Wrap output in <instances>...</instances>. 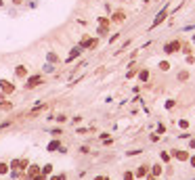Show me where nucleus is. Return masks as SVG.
Returning <instances> with one entry per match:
<instances>
[{
    "instance_id": "nucleus-4",
    "label": "nucleus",
    "mask_w": 195,
    "mask_h": 180,
    "mask_svg": "<svg viewBox=\"0 0 195 180\" xmlns=\"http://www.w3.org/2000/svg\"><path fill=\"white\" fill-rule=\"evenodd\" d=\"M172 155H174L178 161H189V153H187V151H183V149H174V151H172Z\"/></svg>"
},
{
    "instance_id": "nucleus-6",
    "label": "nucleus",
    "mask_w": 195,
    "mask_h": 180,
    "mask_svg": "<svg viewBox=\"0 0 195 180\" xmlns=\"http://www.w3.org/2000/svg\"><path fill=\"white\" fill-rule=\"evenodd\" d=\"M147 174H149V166H139L134 170V178H145Z\"/></svg>"
},
{
    "instance_id": "nucleus-39",
    "label": "nucleus",
    "mask_w": 195,
    "mask_h": 180,
    "mask_svg": "<svg viewBox=\"0 0 195 180\" xmlns=\"http://www.w3.org/2000/svg\"><path fill=\"white\" fill-rule=\"evenodd\" d=\"M124 2H130V0H124Z\"/></svg>"
},
{
    "instance_id": "nucleus-12",
    "label": "nucleus",
    "mask_w": 195,
    "mask_h": 180,
    "mask_svg": "<svg viewBox=\"0 0 195 180\" xmlns=\"http://www.w3.org/2000/svg\"><path fill=\"white\" fill-rule=\"evenodd\" d=\"M166 15H168V8H164V11H162V13H159V15L155 17V21H153V27H155V25H159V23H162V21L166 19Z\"/></svg>"
},
{
    "instance_id": "nucleus-24",
    "label": "nucleus",
    "mask_w": 195,
    "mask_h": 180,
    "mask_svg": "<svg viewBox=\"0 0 195 180\" xmlns=\"http://www.w3.org/2000/svg\"><path fill=\"white\" fill-rule=\"evenodd\" d=\"M124 180H134V174L132 172H124Z\"/></svg>"
},
{
    "instance_id": "nucleus-33",
    "label": "nucleus",
    "mask_w": 195,
    "mask_h": 180,
    "mask_svg": "<svg viewBox=\"0 0 195 180\" xmlns=\"http://www.w3.org/2000/svg\"><path fill=\"white\" fill-rule=\"evenodd\" d=\"M189 161H191V166L195 168V155H193V157H189Z\"/></svg>"
},
{
    "instance_id": "nucleus-1",
    "label": "nucleus",
    "mask_w": 195,
    "mask_h": 180,
    "mask_svg": "<svg viewBox=\"0 0 195 180\" xmlns=\"http://www.w3.org/2000/svg\"><path fill=\"white\" fill-rule=\"evenodd\" d=\"M40 84H42V76H40V73H36V76H30V78H27L25 88L32 90V88H36V86H40Z\"/></svg>"
},
{
    "instance_id": "nucleus-26",
    "label": "nucleus",
    "mask_w": 195,
    "mask_h": 180,
    "mask_svg": "<svg viewBox=\"0 0 195 180\" xmlns=\"http://www.w3.org/2000/svg\"><path fill=\"white\" fill-rule=\"evenodd\" d=\"M162 161H170V153H168V151L162 153Z\"/></svg>"
},
{
    "instance_id": "nucleus-20",
    "label": "nucleus",
    "mask_w": 195,
    "mask_h": 180,
    "mask_svg": "<svg viewBox=\"0 0 195 180\" xmlns=\"http://www.w3.org/2000/svg\"><path fill=\"white\" fill-rule=\"evenodd\" d=\"M159 69H162V71H168V69H170V63L162 61V63H159Z\"/></svg>"
},
{
    "instance_id": "nucleus-21",
    "label": "nucleus",
    "mask_w": 195,
    "mask_h": 180,
    "mask_svg": "<svg viewBox=\"0 0 195 180\" xmlns=\"http://www.w3.org/2000/svg\"><path fill=\"white\" fill-rule=\"evenodd\" d=\"M187 78H189V71H181V73H178V80H181V82H185Z\"/></svg>"
},
{
    "instance_id": "nucleus-14",
    "label": "nucleus",
    "mask_w": 195,
    "mask_h": 180,
    "mask_svg": "<svg viewBox=\"0 0 195 180\" xmlns=\"http://www.w3.org/2000/svg\"><path fill=\"white\" fill-rule=\"evenodd\" d=\"M40 172H42V176H49V174H52V166H50V163L42 166V168H40Z\"/></svg>"
},
{
    "instance_id": "nucleus-23",
    "label": "nucleus",
    "mask_w": 195,
    "mask_h": 180,
    "mask_svg": "<svg viewBox=\"0 0 195 180\" xmlns=\"http://www.w3.org/2000/svg\"><path fill=\"white\" fill-rule=\"evenodd\" d=\"M99 25H109V19L107 17H99Z\"/></svg>"
},
{
    "instance_id": "nucleus-17",
    "label": "nucleus",
    "mask_w": 195,
    "mask_h": 180,
    "mask_svg": "<svg viewBox=\"0 0 195 180\" xmlns=\"http://www.w3.org/2000/svg\"><path fill=\"white\" fill-rule=\"evenodd\" d=\"M8 172H11L8 163H6V161H0V174H8Z\"/></svg>"
},
{
    "instance_id": "nucleus-8",
    "label": "nucleus",
    "mask_w": 195,
    "mask_h": 180,
    "mask_svg": "<svg viewBox=\"0 0 195 180\" xmlns=\"http://www.w3.org/2000/svg\"><path fill=\"white\" fill-rule=\"evenodd\" d=\"M162 172H164V168H162L159 163H155V166H151V168H149V174H151V176H155V178H157Z\"/></svg>"
},
{
    "instance_id": "nucleus-5",
    "label": "nucleus",
    "mask_w": 195,
    "mask_h": 180,
    "mask_svg": "<svg viewBox=\"0 0 195 180\" xmlns=\"http://www.w3.org/2000/svg\"><path fill=\"white\" fill-rule=\"evenodd\" d=\"M82 52H84V50H82L80 46H76V48H71V50H69V57H67L65 61H67V63H71V61H74V59H78Z\"/></svg>"
},
{
    "instance_id": "nucleus-25",
    "label": "nucleus",
    "mask_w": 195,
    "mask_h": 180,
    "mask_svg": "<svg viewBox=\"0 0 195 180\" xmlns=\"http://www.w3.org/2000/svg\"><path fill=\"white\" fill-rule=\"evenodd\" d=\"M178 126L185 130V128H189V122H187V119H181V122H178Z\"/></svg>"
},
{
    "instance_id": "nucleus-31",
    "label": "nucleus",
    "mask_w": 195,
    "mask_h": 180,
    "mask_svg": "<svg viewBox=\"0 0 195 180\" xmlns=\"http://www.w3.org/2000/svg\"><path fill=\"white\" fill-rule=\"evenodd\" d=\"M78 134L84 136V134H88V130H86V128H78Z\"/></svg>"
},
{
    "instance_id": "nucleus-3",
    "label": "nucleus",
    "mask_w": 195,
    "mask_h": 180,
    "mask_svg": "<svg viewBox=\"0 0 195 180\" xmlns=\"http://www.w3.org/2000/svg\"><path fill=\"white\" fill-rule=\"evenodd\" d=\"M0 88H2L4 94H13V92H15V86H13L8 80H0Z\"/></svg>"
},
{
    "instance_id": "nucleus-7",
    "label": "nucleus",
    "mask_w": 195,
    "mask_h": 180,
    "mask_svg": "<svg viewBox=\"0 0 195 180\" xmlns=\"http://www.w3.org/2000/svg\"><path fill=\"white\" fill-rule=\"evenodd\" d=\"M15 76H17V78H25V76H27V67H25V65H17V67H15Z\"/></svg>"
},
{
    "instance_id": "nucleus-28",
    "label": "nucleus",
    "mask_w": 195,
    "mask_h": 180,
    "mask_svg": "<svg viewBox=\"0 0 195 180\" xmlns=\"http://www.w3.org/2000/svg\"><path fill=\"white\" fill-rule=\"evenodd\" d=\"M65 119H67V115H57V122H59V124H63Z\"/></svg>"
},
{
    "instance_id": "nucleus-18",
    "label": "nucleus",
    "mask_w": 195,
    "mask_h": 180,
    "mask_svg": "<svg viewBox=\"0 0 195 180\" xmlns=\"http://www.w3.org/2000/svg\"><path fill=\"white\" fill-rule=\"evenodd\" d=\"M46 59H49V63H59V57H57L55 52H49V54H46Z\"/></svg>"
},
{
    "instance_id": "nucleus-29",
    "label": "nucleus",
    "mask_w": 195,
    "mask_h": 180,
    "mask_svg": "<svg viewBox=\"0 0 195 180\" xmlns=\"http://www.w3.org/2000/svg\"><path fill=\"white\" fill-rule=\"evenodd\" d=\"M52 69H55L52 63H46V65H44V71H52Z\"/></svg>"
},
{
    "instance_id": "nucleus-36",
    "label": "nucleus",
    "mask_w": 195,
    "mask_h": 180,
    "mask_svg": "<svg viewBox=\"0 0 195 180\" xmlns=\"http://www.w3.org/2000/svg\"><path fill=\"white\" fill-rule=\"evenodd\" d=\"M21 2H23V0H13V4H21Z\"/></svg>"
},
{
    "instance_id": "nucleus-9",
    "label": "nucleus",
    "mask_w": 195,
    "mask_h": 180,
    "mask_svg": "<svg viewBox=\"0 0 195 180\" xmlns=\"http://www.w3.org/2000/svg\"><path fill=\"white\" fill-rule=\"evenodd\" d=\"M124 19H126V13H124V11H115L113 17H111V21H115V23H120V21H124Z\"/></svg>"
},
{
    "instance_id": "nucleus-10",
    "label": "nucleus",
    "mask_w": 195,
    "mask_h": 180,
    "mask_svg": "<svg viewBox=\"0 0 195 180\" xmlns=\"http://www.w3.org/2000/svg\"><path fill=\"white\" fill-rule=\"evenodd\" d=\"M8 168H11V172H21V159H13L8 163Z\"/></svg>"
},
{
    "instance_id": "nucleus-40",
    "label": "nucleus",
    "mask_w": 195,
    "mask_h": 180,
    "mask_svg": "<svg viewBox=\"0 0 195 180\" xmlns=\"http://www.w3.org/2000/svg\"><path fill=\"white\" fill-rule=\"evenodd\" d=\"M193 42H195V36H193Z\"/></svg>"
},
{
    "instance_id": "nucleus-27",
    "label": "nucleus",
    "mask_w": 195,
    "mask_h": 180,
    "mask_svg": "<svg viewBox=\"0 0 195 180\" xmlns=\"http://www.w3.org/2000/svg\"><path fill=\"white\" fill-rule=\"evenodd\" d=\"M183 52H185V54H191V46L185 44V46H183Z\"/></svg>"
},
{
    "instance_id": "nucleus-30",
    "label": "nucleus",
    "mask_w": 195,
    "mask_h": 180,
    "mask_svg": "<svg viewBox=\"0 0 195 180\" xmlns=\"http://www.w3.org/2000/svg\"><path fill=\"white\" fill-rule=\"evenodd\" d=\"M27 163H30L27 159H21V170H25V168H27Z\"/></svg>"
},
{
    "instance_id": "nucleus-11",
    "label": "nucleus",
    "mask_w": 195,
    "mask_h": 180,
    "mask_svg": "<svg viewBox=\"0 0 195 180\" xmlns=\"http://www.w3.org/2000/svg\"><path fill=\"white\" fill-rule=\"evenodd\" d=\"M38 174H42L38 166H30V168H27V178H34V176H38Z\"/></svg>"
},
{
    "instance_id": "nucleus-32",
    "label": "nucleus",
    "mask_w": 195,
    "mask_h": 180,
    "mask_svg": "<svg viewBox=\"0 0 195 180\" xmlns=\"http://www.w3.org/2000/svg\"><path fill=\"white\" fill-rule=\"evenodd\" d=\"M50 134H52V136H59V134H61V128H55V130H52Z\"/></svg>"
},
{
    "instance_id": "nucleus-15",
    "label": "nucleus",
    "mask_w": 195,
    "mask_h": 180,
    "mask_svg": "<svg viewBox=\"0 0 195 180\" xmlns=\"http://www.w3.org/2000/svg\"><path fill=\"white\" fill-rule=\"evenodd\" d=\"M139 80H141V82H147V80H149V71H147V69H141V71H139Z\"/></svg>"
},
{
    "instance_id": "nucleus-35",
    "label": "nucleus",
    "mask_w": 195,
    "mask_h": 180,
    "mask_svg": "<svg viewBox=\"0 0 195 180\" xmlns=\"http://www.w3.org/2000/svg\"><path fill=\"white\" fill-rule=\"evenodd\" d=\"M189 147H191V149H195V138L191 140V142H189Z\"/></svg>"
},
{
    "instance_id": "nucleus-37",
    "label": "nucleus",
    "mask_w": 195,
    "mask_h": 180,
    "mask_svg": "<svg viewBox=\"0 0 195 180\" xmlns=\"http://www.w3.org/2000/svg\"><path fill=\"white\" fill-rule=\"evenodd\" d=\"M95 180H107V178H105V176H97Z\"/></svg>"
},
{
    "instance_id": "nucleus-34",
    "label": "nucleus",
    "mask_w": 195,
    "mask_h": 180,
    "mask_svg": "<svg viewBox=\"0 0 195 180\" xmlns=\"http://www.w3.org/2000/svg\"><path fill=\"white\" fill-rule=\"evenodd\" d=\"M145 178H147V180H157V178H155V176H151V174H147Z\"/></svg>"
},
{
    "instance_id": "nucleus-22",
    "label": "nucleus",
    "mask_w": 195,
    "mask_h": 180,
    "mask_svg": "<svg viewBox=\"0 0 195 180\" xmlns=\"http://www.w3.org/2000/svg\"><path fill=\"white\" fill-rule=\"evenodd\" d=\"M50 180H67V176H65V174H57V176L52 174V176H50Z\"/></svg>"
},
{
    "instance_id": "nucleus-19",
    "label": "nucleus",
    "mask_w": 195,
    "mask_h": 180,
    "mask_svg": "<svg viewBox=\"0 0 195 180\" xmlns=\"http://www.w3.org/2000/svg\"><path fill=\"white\" fill-rule=\"evenodd\" d=\"M107 27H109V25H99L97 34H99V36H105V34H107Z\"/></svg>"
},
{
    "instance_id": "nucleus-38",
    "label": "nucleus",
    "mask_w": 195,
    "mask_h": 180,
    "mask_svg": "<svg viewBox=\"0 0 195 180\" xmlns=\"http://www.w3.org/2000/svg\"><path fill=\"white\" fill-rule=\"evenodd\" d=\"M0 6H2V0H0Z\"/></svg>"
},
{
    "instance_id": "nucleus-2",
    "label": "nucleus",
    "mask_w": 195,
    "mask_h": 180,
    "mask_svg": "<svg viewBox=\"0 0 195 180\" xmlns=\"http://www.w3.org/2000/svg\"><path fill=\"white\" fill-rule=\"evenodd\" d=\"M178 48H181V42L178 40H172V42H168V44L164 46V52L166 54H172V52H178Z\"/></svg>"
},
{
    "instance_id": "nucleus-13",
    "label": "nucleus",
    "mask_w": 195,
    "mask_h": 180,
    "mask_svg": "<svg viewBox=\"0 0 195 180\" xmlns=\"http://www.w3.org/2000/svg\"><path fill=\"white\" fill-rule=\"evenodd\" d=\"M59 147H61V144H59V140H52V142H49V147H46V149H49L50 153H55V151H59Z\"/></svg>"
},
{
    "instance_id": "nucleus-16",
    "label": "nucleus",
    "mask_w": 195,
    "mask_h": 180,
    "mask_svg": "<svg viewBox=\"0 0 195 180\" xmlns=\"http://www.w3.org/2000/svg\"><path fill=\"white\" fill-rule=\"evenodd\" d=\"M0 109H2V111H11V109H13V103H8V101H2V103H0Z\"/></svg>"
}]
</instances>
